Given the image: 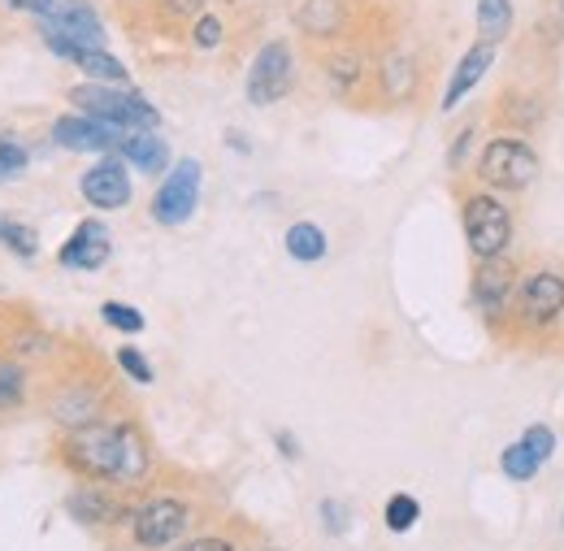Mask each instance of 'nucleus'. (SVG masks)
I'll return each instance as SVG.
<instances>
[{
  "label": "nucleus",
  "instance_id": "obj_12",
  "mask_svg": "<svg viewBox=\"0 0 564 551\" xmlns=\"http://www.w3.org/2000/svg\"><path fill=\"white\" fill-rule=\"evenodd\" d=\"M53 139L62 148H70V152H113V148H122L127 131H118L109 122H96L87 114H70V118H62L53 127Z\"/></svg>",
  "mask_w": 564,
  "mask_h": 551
},
{
  "label": "nucleus",
  "instance_id": "obj_27",
  "mask_svg": "<svg viewBox=\"0 0 564 551\" xmlns=\"http://www.w3.org/2000/svg\"><path fill=\"white\" fill-rule=\"evenodd\" d=\"M221 35H226V26H221V18H217V13H200V18H196V26H192L196 48H205V53L221 44Z\"/></svg>",
  "mask_w": 564,
  "mask_h": 551
},
{
  "label": "nucleus",
  "instance_id": "obj_5",
  "mask_svg": "<svg viewBox=\"0 0 564 551\" xmlns=\"http://www.w3.org/2000/svg\"><path fill=\"white\" fill-rule=\"evenodd\" d=\"M460 217H465V239H469V252H474L478 266L508 252V244H512V213H508V205H503L499 196L474 192V196L465 201V213H460Z\"/></svg>",
  "mask_w": 564,
  "mask_h": 551
},
{
  "label": "nucleus",
  "instance_id": "obj_11",
  "mask_svg": "<svg viewBox=\"0 0 564 551\" xmlns=\"http://www.w3.org/2000/svg\"><path fill=\"white\" fill-rule=\"evenodd\" d=\"M187 530V508L178 499H152L135 512V539L143 548H170Z\"/></svg>",
  "mask_w": 564,
  "mask_h": 551
},
{
  "label": "nucleus",
  "instance_id": "obj_34",
  "mask_svg": "<svg viewBox=\"0 0 564 551\" xmlns=\"http://www.w3.org/2000/svg\"><path fill=\"white\" fill-rule=\"evenodd\" d=\"M469 143H474V131H465V136L456 139V148H452V165H460V161H465V152H469Z\"/></svg>",
  "mask_w": 564,
  "mask_h": 551
},
{
  "label": "nucleus",
  "instance_id": "obj_28",
  "mask_svg": "<svg viewBox=\"0 0 564 551\" xmlns=\"http://www.w3.org/2000/svg\"><path fill=\"white\" fill-rule=\"evenodd\" d=\"M521 443L539 456V465H547V461H552V452H556V434H552L547 425H530V430L521 434Z\"/></svg>",
  "mask_w": 564,
  "mask_h": 551
},
{
  "label": "nucleus",
  "instance_id": "obj_17",
  "mask_svg": "<svg viewBox=\"0 0 564 551\" xmlns=\"http://www.w3.org/2000/svg\"><path fill=\"white\" fill-rule=\"evenodd\" d=\"M339 22H344V4L339 0H304L300 4V26L308 31V35H335L339 31Z\"/></svg>",
  "mask_w": 564,
  "mask_h": 551
},
{
  "label": "nucleus",
  "instance_id": "obj_19",
  "mask_svg": "<svg viewBox=\"0 0 564 551\" xmlns=\"http://www.w3.org/2000/svg\"><path fill=\"white\" fill-rule=\"evenodd\" d=\"M66 508H70L74 521H83V526H105L113 517V504L100 490H78V495L66 499Z\"/></svg>",
  "mask_w": 564,
  "mask_h": 551
},
{
  "label": "nucleus",
  "instance_id": "obj_14",
  "mask_svg": "<svg viewBox=\"0 0 564 551\" xmlns=\"http://www.w3.org/2000/svg\"><path fill=\"white\" fill-rule=\"evenodd\" d=\"M109 252H113L109 230L100 222H83L70 235V244L62 248V266H70V270H100L109 261Z\"/></svg>",
  "mask_w": 564,
  "mask_h": 551
},
{
  "label": "nucleus",
  "instance_id": "obj_3",
  "mask_svg": "<svg viewBox=\"0 0 564 551\" xmlns=\"http://www.w3.org/2000/svg\"><path fill=\"white\" fill-rule=\"evenodd\" d=\"M35 13H40L44 44L57 57H70L74 48H105V26L83 0H40Z\"/></svg>",
  "mask_w": 564,
  "mask_h": 551
},
{
  "label": "nucleus",
  "instance_id": "obj_7",
  "mask_svg": "<svg viewBox=\"0 0 564 551\" xmlns=\"http://www.w3.org/2000/svg\"><path fill=\"white\" fill-rule=\"evenodd\" d=\"M295 87V57L286 40H270L252 66H248V100L252 105H279L282 96Z\"/></svg>",
  "mask_w": 564,
  "mask_h": 551
},
{
  "label": "nucleus",
  "instance_id": "obj_29",
  "mask_svg": "<svg viewBox=\"0 0 564 551\" xmlns=\"http://www.w3.org/2000/svg\"><path fill=\"white\" fill-rule=\"evenodd\" d=\"M118 365L135 378V382H152V365L143 360V352L140 347H118Z\"/></svg>",
  "mask_w": 564,
  "mask_h": 551
},
{
  "label": "nucleus",
  "instance_id": "obj_18",
  "mask_svg": "<svg viewBox=\"0 0 564 551\" xmlns=\"http://www.w3.org/2000/svg\"><path fill=\"white\" fill-rule=\"evenodd\" d=\"M286 252L295 257V261H322L326 257V235H322V226H313V222H295L291 230H286Z\"/></svg>",
  "mask_w": 564,
  "mask_h": 551
},
{
  "label": "nucleus",
  "instance_id": "obj_22",
  "mask_svg": "<svg viewBox=\"0 0 564 551\" xmlns=\"http://www.w3.org/2000/svg\"><path fill=\"white\" fill-rule=\"evenodd\" d=\"M0 244H4V248H13V252H18V257H26V261L40 252V235H35L31 226H22V222L4 217V213H0Z\"/></svg>",
  "mask_w": 564,
  "mask_h": 551
},
{
  "label": "nucleus",
  "instance_id": "obj_25",
  "mask_svg": "<svg viewBox=\"0 0 564 551\" xmlns=\"http://www.w3.org/2000/svg\"><path fill=\"white\" fill-rule=\"evenodd\" d=\"M100 317H105L113 331H127V335H140V331H143V313H140V309H131V304H118V300H109V304L100 309Z\"/></svg>",
  "mask_w": 564,
  "mask_h": 551
},
{
  "label": "nucleus",
  "instance_id": "obj_1",
  "mask_svg": "<svg viewBox=\"0 0 564 551\" xmlns=\"http://www.w3.org/2000/svg\"><path fill=\"white\" fill-rule=\"evenodd\" d=\"M70 461L91 474V478H118V483H135L148 474V443L135 425L127 421H96L74 430L70 439Z\"/></svg>",
  "mask_w": 564,
  "mask_h": 551
},
{
  "label": "nucleus",
  "instance_id": "obj_36",
  "mask_svg": "<svg viewBox=\"0 0 564 551\" xmlns=\"http://www.w3.org/2000/svg\"><path fill=\"white\" fill-rule=\"evenodd\" d=\"M200 4H205V0H170V9H174V13H196Z\"/></svg>",
  "mask_w": 564,
  "mask_h": 551
},
{
  "label": "nucleus",
  "instance_id": "obj_13",
  "mask_svg": "<svg viewBox=\"0 0 564 551\" xmlns=\"http://www.w3.org/2000/svg\"><path fill=\"white\" fill-rule=\"evenodd\" d=\"M495 40H478V44H469L465 48V57L456 62V69H452V78H447V91H443V114H452L482 78H487V69L495 66Z\"/></svg>",
  "mask_w": 564,
  "mask_h": 551
},
{
  "label": "nucleus",
  "instance_id": "obj_20",
  "mask_svg": "<svg viewBox=\"0 0 564 551\" xmlns=\"http://www.w3.org/2000/svg\"><path fill=\"white\" fill-rule=\"evenodd\" d=\"M478 31L482 40H503L512 31V0H478Z\"/></svg>",
  "mask_w": 564,
  "mask_h": 551
},
{
  "label": "nucleus",
  "instance_id": "obj_16",
  "mask_svg": "<svg viewBox=\"0 0 564 551\" xmlns=\"http://www.w3.org/2000/svg\"><path fill=\"white\" fill-rule=\"evenodd\" d=\"M70 62L83 69V74H91L96 83H113V87L127 83V66H122L113 53H105V48H74Z\"/></svg>",
  "mask_w": 564,
  "mask_h": 551
},
{
  "label": "nucleus",
  "instance_id": "obj_9",
  "mask_svg": "<svg viewBox=\"0 0 564 551\" xmlns=\"http://www.w3.org/2000/svg\"><path fill=\"white\" fill-rule=\"evenodd\" d=\"M517 270L503 261V257H495V261H482L478 266V274H474V304L482 309V317L487 322H499L508 309H512V295H517Z\"/></svg>",
  "mask_w": 564,
  "mask_h": 551
},
{
  "label": "nucleus",
  "instance_id": "obj_8",
  "mask_svg": "<svg viewBox=\"0 0 564 551\" xmlns=\"http://www.w3.org/2000/svg\"><path fill=\"white\" fill-rule=\"evenodd\" d=\"M512 309H517V322H521V326H534V331L561 322L564 274H556V270H539V274L521 278V282H517V295H512Z\"/></svg>",
  "mask_w": 564,
  "mask_h": 551
},
{
  "label": "nucleus",
  "instance_id": "obj_30",
  "mask_svg": "<svg viewBox=\"0 0 564 551\" xmlns=\"http://www.w3.org/2000/svg\"><path fill=\"white\" fill-rule=\"evenodd\" d=\"M356 78H360V62H356L352 53H344V57H335V62H330V83H335L339 91H348Z\"/></svg>",
  "mask_w": 564,
  "mask_h": 551
},
{
  "label": "nucleus",
  "instance_id": "obj_10",
  "mask_svg": "<svg viewBox=\"0 0 564 551\" xmlns=\"http://www.w3.org/2000/svg\"><path fill=\"white\" fill-rule=\"evenodd\" d=\"M78 187H83V201L96 208H127L131 205V192H135V187H131V174H127V165H122L118 156L91 165Z\"/></svg>",
  "mask_w": 564,
  "mask_h": 551
},
{
  "label": "nucleus",
  "instance_id": "obj_38",
  "mask_svg": "<svg viewBox=\"0 0 564 551\" xmlns=\"http://www.w3.org/2000/svg\"><path fill=\"white\" fill-rule=\"evenodd\" d=\"M556 4H561V13H564V0H556Z\"/></svg>",
  "mask_w": 564,
  "mask_h": 551
},
{
  "label": "nucleus",
  "instance_id": "obj_15",
  "mask_svg": "<svg viewBox=\"0 0 564 551\" xmlns=\"http://www.w3.org/2000/svg\"><path fill=\"white\" fill-rule=\"evenodd\" d=\"M118 152H122L135 170H143V174H161L165 161H170V143L161 136H152V131H127Z\"/></svg>",
  "mask_w": 564,
  "mask_h": 551
},
{
  "label": "nucleus",
  "instance_id": "obj_2",
  "mask_svg": "<svg viewBox=\"0 0 564 551\" xmlns=\"http://www.w3.org/2000/svg\"><path fill=\"white\" fill-rule=\"evenodd\" d=\"M70 105H78L96 122L118 127V131H152L161 122V114L143 96L127 91V87H113V83H83V87H74Z\"/></svg>",
  "mask_w": 564,
  "mask_h": 551
},
{
  "label": "nucleus",
  "instance_id": "obj_31",
  "mask_svg": "<svg viewBox=\"0 0 564 551\" xmlns=\"http://www.w3.org/2000/svg\"><path fill=\"white\" fill-rule=\"evenodd\" d=\"M18 400H22V374L13 365H0V409H9Z\"/></svg>",
  "mask_w": 564,
  "mask_h": 551
},
{
  "label": "nucleus",
  "instance_id": "obj_35",
  "mask_svg": "<svg viewBox=\"0 0 564 551\" xmlns=\"http://www.w3.org/2000/svg\"><path fill=\"white\" fill-rule=\"evenodd\" d=\"M279 447H282V456H286V461H295V456H300V443H295L286 430H279Z\"/></svg>",
  "mask_w": 564,
  "mask_h": 551
},
{
  "label": "nucleus",
  "instance_id": "obj_6",
  "mask_svg": "<svg viewBox=\"0 0 564 551\" xmlns=\"http://www.w3.org/2000/svg\"><path fill=\"white\" fill-rule=\"evenodd\" d=\"M200 179H205V165L196 161V156H183L170 174H165V183L156 187V201H152V217L161 222V226H183L196 205H200Z\"/></svg>",
  "mask_w": 564,
  "mask_h": 551
},
{
  "label": "nucleus",
  "instance_id": "obj_23",
  "mask_svg": "<svg viewBox=\"0 0 564 551\" xmlns=\"http://www.w3.org/2000/svg\"><path fill=\"white\" fill-rule=\"evenodd\" d=\"M417 517H422V504H417L413 495H391V504H387V526H391L395 534H409V530L417 526Z\"/></svg>",
  "mask_w": 564,
  "mask_h": 551
},
{
  "label": "nucleus",
  "instance_id": "obj_33",
  "mask_svg": "<svg viewBox=\"0 0 564 551\" xmlns=\"http://www.w3.org/2000/svg\"><path fill=\"white\" fill-rule=\"evenodd\" d=\"M187 551H235V548L221 543V539H196V543H187Z\"/></svg>",
  "mask_w": 564,
  "mask_h": 551
},
{
  "label": "nucleus",
  "instance_id": "obj_26",
  "mask_svg": "<svg viewBox=\"0 0 564 551\" xmlns=\"http://www.w3.org/2000/svg\"><path fill=\"white\" fill-rule=\"evenodd\" d=\"M26 148L18 139H0V183H13L22 170H26Z\"/></svg>",
  "mask_w": 564,
  "mask_h": 551
},
{
  "label": "nucleus",
  "instance_id": "obj_4",
  "mask_svg": "<svg viewBox=\"0 0 564 551\" xmlns=\"http://www.w3.org/2000/svg\"><path fill=\"white\" fill-rule=\"evenodd\" d=\"M539 152L525 143L521 136H495L482 148V161H478V174L482 183L495 192H525L534 179H539Z\"/></svg>",
  "mask_w": 564,
  "mask_h": 551
},
{
  "label": "nucleus",
  "instance_id": "obj_37",
  "mask_svg": "<svg viewBox=\"0 0 564 551\" xmlns=\"http://www.w3.org/2000/svg\"><path fill=\"white\" fill-rule=\"evenodd\" d=\"M9 4H13V9H31V13H35V4H40V0H9Z\"/></svg>",
  "mask_w": 564,
  "mask_h": 551
},
{
  "label": "nucleus",
  "instance_id": "obj_21",
  "mask_svg": "<svg viewBox=\"0 0 564 551\" xmlns=\"http://www.w3.org/2000/svg\"><path fill=\"white\" fill-rule=\"evenodd\" d=\"M499 469H503V478H512V483H530L543 465H539V456H534L525 443H508L503 456H499Z\"/></svg>",
  "mask_w": 564,
  "mask_h": 551
},
{
  "label": "nucleus",
  "instance_id": "obj_32",
  "mask_svg": "<svg viewBox=\"0 0 564 551\" xmlns=\"http://www.w3.org/2000/svg\"><path fill=\"white\" fill-rule=\"evenodd\" d=\"M322 517H326V521H330V530L339 534V530H344V517H348V512H344L339 504H322Z\"/></svg>",
  "mask_w": 564,
  "mask_h": 551
},
{
  "label": "nucleus",
  "instance_id": "obj_24",
  "mask_svg": "<svg viewBox=\"0 0 564 551\" xmlns=\"http://www.w3.org/2000/svg\"><path fill=\"white\" fill-rule=\"evenodd\" d=\"M382 83H387V91H391V96H409V87H413V62H409L404 53L387 57V66H382Z\"/></svg>",
  "mask_w": 564,
  "mask_h": 551
}]
</instances>
